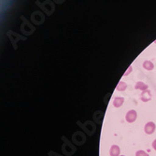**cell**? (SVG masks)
<instances>
[{
  "instance_id": "obj_1",
  "label": "cell",
  "mask_w": 156,
  "mask_h": 156,
  "mask_svg": "<svg viewBox=\"0 0 156 156\" xmlns=\"http://www.w3.org/2000/svg\"><path fill=\"white\" fill-rule=\"evenodd\" d=\"M136 118H137V113L134 109L129 110L128 112L126 113V115H125V120H126L127 122H129V123L134 122L136 120Z\"/></svg>"
},
{
  "instance_id": "obj_2",
  "label": "cell",
  "mask_w": 156,
  "mask_h": 156,
  "mask_svg": "<svg viewBox=\"0 0 156 156\" xmlns=\"http://www.w3.org/2000/svg\"><path fill=\"white\" fill-rule=\"evenodd\" d=\"M155 129H156V125H155V123L153 122H149L144 126V131H145V133L147 135L153 134L154 131H155Z\"/></svg>"
},
{
  "instance_id": "obj_3",
  "label": "cell",
  "mask_w": 156,
  "mask_h": 156,
  "mask_svg": "<svg viewBox=\"0 0 156 156\" xmlns=\"http://www.w3.org/2000/svg\"><path fill=\"white\" fill-rule=\"evenodd\" d=\"M140 99H141V101H143V102H149L151 99V91L149 89L143 91L142 93H141V94H140Z\"/></svg>"
},
{
  "instance_id": "obj_4",
  "label": "cell",
  "mask_w": 156,
  "mask_h": 156,
  "mask_svg": "<svg viewBox=\"0 0 156 156\" xmlns=\"http://www.w3.org/2000/svg\"><path fill=\"white\" fill-rule=\"evenodd\" d=\"M121 153V149L118 145H112L110 150H109V154L110 156H120Z\"/></svg>"
},
{
  "instance_id": "obj_5",
  "label": "cell",
  "mask_w": 156,
  "mask_h": 156,
  "mask_svg": "<svg viewBox=\"0 0 156 156\" xmlns=\"http://www.w3.org/2000/svg\"><path fill=\"white\" fill-rule=\"evenodd\" d=\"M124 102V98L122 97V96H117L114 98V100H113V106H114L115 108H120L122 106Z\"/></svg>"
},
{
  "instance_id": "obj_6",
  "label": "cell",
  "mask_w": 156,
  "mask_h": 156,
  "mask_svg": "<svg viewBox=\"0 0 156 156\" xmlns=\"http://www.w3.org/2000/svg\"><path fill=\"white\" fill-rule=\"evenodd\" d=\"M148 88H149L148 85L146 83L142 82V81H138L135 85V89L136 90H140V91H142V92L145 91V90H148Z\"/></svg>"
},
{
  "instance_id": "obj_7",
  "label": "cell",
  "mask_w": 156,
  "mask_h": 156,
  "mask_svg": "<svg viewBox=\"0 0 156 156\" xmlns=\"http://www.w3.org/2000/svg\"><path fill=\"white\" fill-rule=\"evenodd\" d=\"M127 89V84L123 81H120L116 86V90L119 92H124Z\"/></svg>"
},
{
  "instance_id": "obj_8",
  "label": "cell",
  "mask_w": 156,
  "mask_h": 156,
  "mask_svg": "<svg viewBox=\"0 0 156 156\" xmlns=\"http://www.w3.org/2000/svg\"><path fill=\"white\" fill-rule=\"evenodd\" d=\"M143 67L146 69V70H149V71H151V70H153L154 68V65L152 62L151 61H145L143 63Z\"/></svg>"
},
{
  "instance_id": "obj_9",
  "label": "cell",
  "mask_w": 156,
  "mask_h": 156,
  "mask_svg": "<svg viewBox=\"0 0 156 156\" xmlns=\"http://www.w3.org/2000/svg\"><path fill=\"white\" fill-rule=\"evenodd\" d=\"M136 156H150V155L144 151H137L136 152Z\"/></svg>"
},
{
  "instance_id": "obj_10",
  "label": "cell",
  "mask_w": 156,
  "mask_h": 156,
  "mask_svg": "<svg viewBox=\"0 0 156 156\" xmlns=\"http://www.w3.org/2000/svg\"><path fill=\"white\" fill-rule=\"evenodd\" d=\"M132 70H133V67H132V66H129V67H128V69L126 70V72L123 74L124 76H128L131 72H132Z\"/></svg>"
},
{
  "instance_id": "obj_11",
  "label": "cell",
  "mask_w": 156,
  "mask_h": 156,
  "mask_svg": "<svg viewBox=\"0 0 156 156\" xmlns=\"http://www.w3.org/2000/svg\"><path fill=\"white\" fill-rule=\"evenodd\" d=\"M152 148L156 151V138L153 140V142H152Z\"/></svg>"
},
{
  "instance_id": "obj_12",
  "label": "cell",
  "mask_w": 156,
  "mask_h": 156,
  "mask_svg": "<svg viewBox=\"0 0 156 156\" xmlns=\"http://www.w3.org/2000/svg\"><path fill=\"white\" fill-rule=\"evenodd\" d=\"M154 43H155V44H156V40H155V41H154Z\"/></svg>"
},
{
  "instance_id": "obj_13",
  "label": "cell",
  "mask_w": 156,
  "mask_h": 156,
  "mask_svg": "<svg viewBox=\"0 0 156 156\" xmlns=\"http://www.w3.org/2000/svg\"><path fill=\"white\" fill-rule=\"evenodd\" d=\"M120 156H124V155H120Z\"/></svg>"
}]
</instances>
